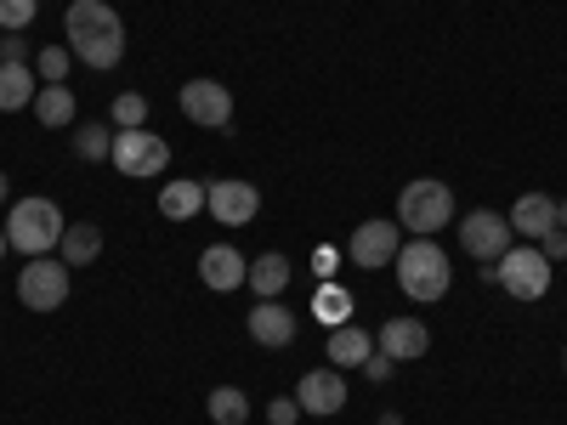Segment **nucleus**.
<instances>
[{
  "instance_id": "nucleus-1",
  "label": "nucleus",
  "mask_w": 567,
  "mask_h": 425,
  "mask_svg": "<svg viewBox=\"0 0 567 425\" xmlns=\"http://www.w3.org/2000/svg\"><path fill=\"white\" fill-rule=\"evenodd\" d=\"M63 34H69V52L91 69H114L125 58V23L103 0H74L63 18Z\"/></svg>"
},
{
  "instance_id": "nucleus-2",
  "label": "nucleus",
  "mask_w": 567,
  "mask_h": 425,
  "mask_svg": "<svg viewBox=\"0 0 567 425\" xmlns=\"http://www.w3.org/2000/svg\"><path fill=\"white\" fill-rule=\"evenodd\" d=\"M63 232H69V221L52 199H18L7 216V245L18 256H58Z\"/></svg>"
},
{
  "instance_id": "nucleus-3",
  "label": "nucleus",
  "mask_w": 567,
  "mask_h": 425,
  "mask_svg": "<svg viewBox=\"0 0 567 425\" xmlns=\"http://www.w3.org/2000/svg\"><path fill=\"white\" fill-rule=\"evenodd\" d=\"M392 267H398V283L409 301H443L449 296V256L432 239H409Z\"/></svg>"
},
{
  "instance_id": "nucleus-4",
  "label": "nucleus",
  "mask_w": 567,
  "mask_h": 425,
  "mask_svg": "<svg viewBox=\"0 0 567 425\" xmlns=\"http://www.w3.org/2000/svg\"><path fill=\"white\" fill-rule=\"evenodd\" d=\"M454 221V194L443 182H409L398 194V227H409L414 239H432Z\"/></svg>"
},
{
  "instance_id": "nucleus-5",
  "label": "nucleus",
  "mask_w": 567,
  "mask_h": 425,
  "mask_svg": "<svg viewBox=\"0 0 567 425\" xmlns=\"http://www.w3.org/2000/svg\"><path fill=\"white\" fill-rule=\"evenodd\" d=\"M109 159H114L120 176H159L171 165V142L154 136L148 125H125V131H114V154Z\"/></svg>"
},
{
  "instance_id": "nucleus-6",
  "label": "nucleus",
  "mask_w": 567,
  "mask_h": 425,
  "mask_svg": "<svg viewBox=\"0 0 567 425\" xmlns=\"http://www.w3.org/2000/svg\"><path fill=\"white\" fill-rule=\"evenodd\" d=\"M18 301L29 312H58L69 301V261H45L34 256L23 272H18Z\"/></svg>"
},
{
  "instance_id": "nucleus-7",
  "label": "nucleus",
  "mask_w": 567,
  "mask_h": 425,
  "mask_svg": "<svg viewBox=\"0 0 567 425\" xmlns=\"http://www.w3.org/2000/svg\"><path fill=\"white\" fill-rule=\"evenodd\" d=\"M494 267H499V283H505L516 301H545V290H550V261H545L539 250L511 245Z\"/></svg>"
},
{
  "instance_id": "nucleus-8",
  "label": "nucleus",
  "mask_w": 567,
  "mask_h": 425,
  "mask_svg": "<svg viewBox=\"0 0 567 425\" xmlns=\"http://www.w3.org/2000/svg\"><path fill=\"white\" fill-rule=\"evenodd\" d=\"M176 103H182L187 120L205 125V131H233V91L221 80H187Z\"/></svg>"
},
{
  "instance_id": "nucleus-9",
  "label": "nucleus",
  "mask_w": 567,
  "mask_h": 425,
  "mask_svg": "<svg viewBox=\"0 0 567 425\" xmlns=\"http://www.w3.org/2000/svg\"><path fill=\"white\" fill-rule=\"evenodd\" d=\"M205 210H210L221 227H250L256 210H261V194H256L250 182H239V176H221V182L205 187Z\"/></svg>"
},
{
  "instance_id": "nucleus-10",
  "label": "nucleus",
  "mask_w": 567,
  "mask_h": 425,
  "mask_svg": "<svg viewBox=\"0 0 567 425\" xmlns=\"http://www.w3.org/2000/svg\"><path fill=\"white\" fill-rule=\"evenodd\" d=\"M398 250H403V227L398 221H363L352 239H347V261L352 267H392L398 261Z\"/></svg>"
},
{
  "instance_id": "nucleus-11",
  "label": "nucleus",
  "mask_w": 567,
  "mask_h": 425,
  "mask_svg": "<svg viewBox=\"0 0 567 425\" xmlns=\"http://www.w3.org/2000/svg\"><path fill=\"white\" fill-rule=\"evenodd\" d=\"M460 245H465L471 261H499L511 250V221L499 210H471L460 221Z\"/></svg>"
},
{
  "instance_id": "nucleus-12",
  "label": "nucleus",
  "mask_w": 567,
  "mask_h": 425,
  "mask_svg": "<svg viewBox=\"0 0 567 425\" xmlns=\"http://www.w3.org/2000/svg\"><path fill=\"white\" fill-rule=\"evenodd\" d=\"M296 403H301V414H341V408H347L341 369H312V374H301Z\"/></svg>"
},
{
  "instance_id": "nucleus-13",
  "label": "nucleus",
  "mask_w": 567,
  "mask_h": 425,
  "mask_svg": "<svg viewBox=\"0 0 567 425\" xmlns=\"http://www.w3.org/2000/svg\"><path fill=\"white\" fill-rule=\"evenodd\" d=\"M250 341L267 346V352H284L296 341V312L284 307V301H256L250 307Z\"/></svg>"
},
{
  "instance_id": "nucleus-14",
  "label": "nucleus",
  "mask_w": 567,
  "mask_h": 425,
  "mask_svg": "<svg viewBox=\"0 0 567 425\" xmlns=\"http://www.w3.org/2000/svg\"><path fill=\"white\" fill-rule=\"evenodd\" d=\"M381 352L392 363H414V357L432 352V329H425L420 318H386L381 323Z\"/></svg>"
},
{
  "instance_id": "nucleus-15",
  "label": "nucleus",
  "mask_w": 567,
  "mask_h": 425,
  "mask_svg": "<svg viewBox=\"0 0 567 425\" xmlns=\"http://www.w3.org/2000/svg\"><path fill=\"white\" fill-rule=\"evenodd\" d=\"M245 272H250V261H245L239 250H233V245H210V250L199 256V278H205V290H216V296L239 290Z\"/></svg>"
},
{
  "instance_id": "nucleus-16",
  "label": "nucleus",
  "mask_w": 567,
  "mask_h": 425,
  "mask_svg": "<svg viewBox=\"0 0 567 425\" xmlns=\"http://www.w3.org/2000/svg\"><path fill=\"white\" fill-rule=\"evenodd\" d=\"M511 232H523V239H545V232L556 227V199H545V194H523L511 205Z\"/></svg>"
},
{
  "instance_id": "nucleus-17",
  "label": "nucleus",
  "mask_w": 567,
  "mask_h": 425,
  "mask_svg": "<svg viewBox=\"0 0 567 425\" xmlns=\"http://www.w3.org/2000/svg\"><path fill=\"white\" fill-rule=\"evenodd\" d=\"M329 369H363L369 363V352H374V341L363 335L358 323H341V329H329Z\"/></svg>"
},
{
  "instance_id": "nucleus-18",
  "label": "nucleus",
  "mask_w": 567,
  "mask_h": 425,
  "mask_svg": "<svg viewBox=\"0 0 567 425\" xmlns=\"http://www.w3.org/2000/svg\"><path fill=\"white\" fill-rule=\"evenodd\" d=\"M40 85L29 74V63H0V114H18V108H34Z\"/></svg>"
},
{
  "instance_id": "nucleus-19",
  "label": "nucleus",
  "mask_w": 567,
  "mask_h": 425,
  "mask_svg": "<svg viewBox=\"0 0 567 425\" xmlns=\"http://www.w3.org/2000/svg\"><path fill=\"white\" fill-rule=\"evenodd\" d=\"M97 256H103V227H97V221H74V227L63 232V245H58V261L91 267Z\"/></svg>"
},
{
  "instance_id": "nucleus-20",
  "label": "nucleus",
  "mask_w": 567,
  "mask_h": 425,
  "mask_svg": "<svg viewBox=\"0 0 567 425\" xmlns=\"http://www.w3.org/2000/svg\"><path fill=\"white\" fill-rule=\"evenodd\" d=\"M245 283L256 290V301H278L284 290H290V261H284V256H256Z\"/></svg>"
},
{
  "instance_id": "nucleus-21",
  "label": "nucleus",
  "mask_w": 567,
  "mask_h": 425,
  "mask_svg": "<svg viewBox=\"0 0 567 425\" xmlns=\"http://www.w3.org/2000/svg\"><path fill=\"white\" fill-rule=\"evenodd\" d=\"M205 210V187L199 182H165L159 187V216L165 221H194Z\"/></svg>"
},
{
  "instance_id": "nucleus-22",
  "label": "nucleus",
  "mask_w": 567,
  "mask_h": 425,
  "mask_svg": "<svg viewBox=\"0 0 567 425\" xmlns=\"http://www.w3.org/2000/svg\"><path fill=\"white\" fill-rule=\"evenodd\" d=\"M74 91L69 85H40V97H34V120L45 125V131H63V125H74Z\"/></svg>"
},
{
  "instance_id": "nucleus-23",
  "label": "nucleus",
  "mask_w": 567,
  "mask_h": 425,
  "mask_svg": "<svg viewBox=\"0 0 567 425\" xmlns=\"http://www.w3.org/2000/svg\"><path fill=\"white\" fill-rule=\"evenodd\" d=\"M205 408H210L216 425H245V419H250V397H245L239 386H216V392L205 397Z\"/></svg>"
},
{
  "instance_id": "nucleus-24",
  "label": "nucleus",
  "mask_w": 567,
  "mask_h": 425,
  "mask_svg": "<svg viewBox=\"0 0 567 425\" xmlns=\"http://www.w3.org/2000/svg\"><path fill=\"white\" fill-rule=\"evenodd\" d=\"M312 312H318V323H329V329H341V323L352 318V296L341 290V283H336V278H329V283H323V290L312 296Z\"/></svg>"
},
{
  "instance_id": "nucleus-25",
  "label": "nucleus",
  "mask_w": 567,
  "mask_h": 425,
  "mask_svg": "<svg viewBox=\"0 0 567 425\" xmlns=\"http://www.w3.org/2000/svg\"><path fill=\"white\" fill-rule=\"evenodd\" d=\"M74 154L91 159V165L109 159V154H114V131H103V125H80V131H74Z\"/></svg>"
},
{
  "instance_id": "nucleus-26",
  "label": "nucleus",
  "mask_w": 567,
  "mask_h": 425,
  "mask_svg": "<svg viewBox=\"0 0 567 425\" xmlns=\"http://www.w3.org/2000/svg\"><path fill=\"white\" fill-rule=\"evenodd\" d=\"M69 45H45V52H34V74L45 80V85H63L69 80Z\"/></svg>"
},
{
  "instance_id": "nucleus-27",
  "label": "nucleus",
  "mask_w": 567,
  "mask_h": 425,
  "mask_svg": "<svg viewBox=\"0 0 567 425\" xmlns=\"http://www.w3.org/2000/svg\"><path fill=\"white\" fill-rule=\"evenodd\" d=\"M114 125L125 131V125H148V97L142 91H120L114 97Z\"/></svg>"
},
{
  "instance_id": "nucleus-28",
  "label": "nucleus",
  "mask_w": 567,
  "mask_h": 425,
  "mask_svg": "<svg viewBox=\"0 0 567 425\" xmlns=\"http://www.w3.org/2000/svg\"><path fill=\"white\" fill-rule=\"evenodd\" d=\"M34 12H40V0H0V29L18 34V29L34 23Z\"/></svg>"
},
{
  "instance_id": "nucleus-29",
  "label": "nucleus",
  "mask_w": 567,
  "mask_h": 425,
  "mask_svg": "<svg viewBox=\"0 0 567 425\" xmlns=\"http://www.w3.org/2000/svg\"><path fill=\"white\" fill-rule=\"evenodd\" d=\"M267 419H272V425H296V419H301V403H296V397H272V403H267Z\"/></svg>"
},
{
  "instance_id": "nucleus-30",
  "label": "nucleus",
  "mask_w": 567,
  "mask_h": 425,
  "mask_svg": "<svg viewBox=\"0 0 567 425\" xmlns=\"http://www.w3.org/2000/svg\"><path fill=\"white\" fill-rule=\"evenodd\" d=\"M392 369H398V363H392L386 352H369V363H363V374H369L374 386H386V381H392Z\"/></svg>"
},
{
  "instance_id": "nucleus-31",
  "label": "nucleus",
  "mask_w": 567,
  "mask_h": 425,
  "mask_svg": "<svg viewBox=\"0 0 567 425\" xmlns=\"http://www.w3.org/2000/svg\"><path fill=\"white\" fill-rule=\"evenodd\" d=\"M0 63H29V40L23 34H0Z\"/></svg>"
},
{
  "instance_id": "nucleus-32",
  "label": "nucleus",
  "mask_w": 567,
  "mask_h": 425,
  "mask_svg": "<svg viewBox=\"0 0 567 425\" xmlns=\"http://www.w3.org/2000/svg\"><path fill=\"white\" fill-rule=\"evenodd\" d=\"M539 256H545V261H567V232H561V227H550L545 239H539Z\"/></svg>"
},
{
  "instance_id": "nucleus-33",
  "label": "nucleus",
  "mask_w": 567,
  "mask_h": 425,
  "mask_svg": "<svg viewBox=\"0 0 567 425\" xmlns=\"http://www.w3.org/2000/svg\"><path fill=\"white\" fill-rule=\"evenodd\" d=\"M312 267H318V272L329 278V272H336V267H341V250H329V245H323V250H312Z\"/></svg>"
},
{
  "instance_id": "nucleus-34",
  "label": "nucleus",
  "mask_w": 567,
  "mask_h": 425,
  "mask_svg": "<svg viewBox=\"0 0 567 425\" xmlns=\"http://www.w3.org/2000/svg\"><path fill=\"white\" fill-rule=\"evenodd\" d=\"M556 227H561V232H567V199H561V205H556Z\"/></svg>"
},
{
  "instance_id": "nucleus-35",
  "label": "nucleus",
  "mask_w": 567,
  "mask_h": 425,
  "mask_svg": "<svg viewBox=\"0 0 567 425\" xmlns=\"http://www.w3.org/2000/svg\"><path fill=\"white\" fill-rule=\"evenodd\" d=\"M381 425H403V414H381Z\"/></svg>"
},
{
  "instance_id": "nucleus-36",
  "label": "nucleus",
  "mask_w": 567,
  "mask_h": 425,
  "mask_svg": "<svg viewBox=\"0 0 567 425\" xmlns=\"http://www.w3.org/2000/svg\"><path fill=\"white\" fill-rule=\"evenodd\" d=\"M0 205H7V170H0Z\"/></svg>"
},
{
  "instance_id": "nucleus-37",
  "label": "nucleus",
  "mask_w": 567,
  "mask_h": 425,
  "mask_svg": "<svg viewBox=\"0 0 567 425\" xmlns=\"http://www.w3.org/2000/svg\"><path fill=\"white\" fill-rule=\"evenodd\" d=\"M7 250H12V245H7V227H0V256H7Z\"/></svg>"
},
{
  "instance_id": "nucleus-38",
  "label": "nucleus",
  "mask_w": 567,
  "mask_h": 425,
  "mask_svg": "<svg viewBox=\"0 0 567 425\" xmlns=\"http://www.w3.org/2000/svg\"><path fill=\"white\" fill-rule=\"evenodd\" d=\"M561 369H567V346H561Z\"/></svg>"
}]
</instances>
